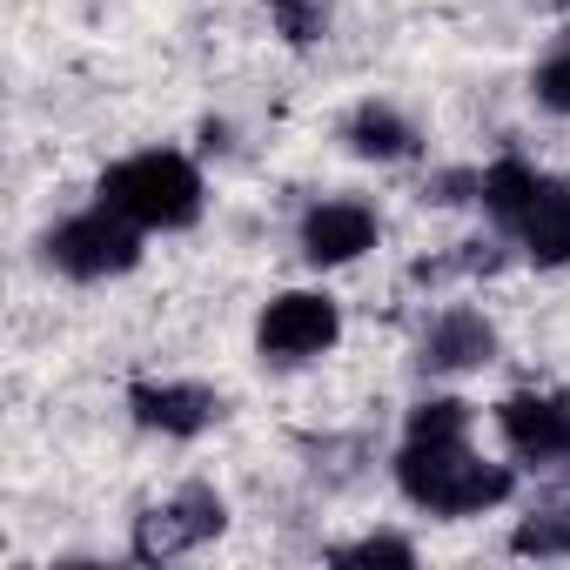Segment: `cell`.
<instances>
[{
  "instance_id": "1",
  "label": "cell",
  "mask_w": 570,
  "mask_h": 570,
  "mask_svg": "<svg viewBox=\"0 0 570 570\" xmlns=\"http://www.w3.org/2000/svg\"><path fill=\"white\" fill-rule=\"evenodd\" d=\"M396 483L416 510L430 517H490L497 503H510V470L476 456L470 436H403L396 450Z\"/></svg>"
},
{
  "instance_id": "2",
  "label": "cell",
  "mask_w": 570,
  "mask_h": 570,
  "mask_svg": "<svg viewBox=\"0 0 570 570\" xmlns=\"http://www.w3.org/2000/svg\"><path fill=\"white\" fill-rule=\"evenodd\" d=\"M101 208L128 215L135 228H188L202 215V168L175 148H148V155H128L101 175L95 188Z\"/></svg>"
},
{
  "instance_id": "3",
  "label": "cell",
  "mask_w": 570,
  "mask_h": 570,
  "mask_svg": "<svg viewBox=\"0 0 570 570\" xmlns=\"http://www.w3.org/2000/svg\"><path fill=\"white\" fill-rule=\"evenodd\" d=\"M48 262L75 282H108V275H128L141 262V228L115 208H88V215H68L61 228H48Z\"/></svg>"
},
{
  "instance_id": "4",
  "label": "cell",
  "mask_w": 570,
  "mask_h": 570,
  "mask_svg": "<svg viewBox=\"0 0 570 570\" xmlns=\"http://www.w3.org/2000/svg\"><path fill=\"white\" fill-rule=\"evenodd\" d=\"M343 336V309L323 296V289H289V296H275L255 323V343L268 363H316L323 350H336Z\"/></svg>"
},
{
  "instance_id": "5",
  "label": "cell",
  "mask_w": 570,
  "mask_h": 570,
  "mask_svg": "<svg viewBox=\"0 0 570 570\" xmlns=\"http://www.w3.org/2000/svg\"><path fill=\"white\" fill-rule=\"evenodd\" d=\"M222 523H228L222 497H215L208 483H195V490L168 497L155 517H141V530H135V550H141V557H181V550H195V543L222 537Z\"/></svg>"
},
{
  "instance_id": "6",
  "label": "cell",
  "mask_w": 570,
  "mask_h": 570,
  "mask_svg": "<svg viewBox=\"0 0 570 570\" xmlns=\"http://www.w3.org/2000/svg\"><path fill=\"white\" fill-rule=\"evenodd\" d=\"M497 430L510 443V456L523 463H563L570 456V403L563 396H503L497 403Z\"/></svg>"
},
{
  "instance_id": "7",
  "label": "cell",
  "mask_w": 570,
  "mask_h": 570,
  "mask_svg": "<svg viewBox=\"0 0 570 570\" xmlns=\"http://www.w3.org/2000/svg\"><path fill=\"white\" fill-rule=\"evenodd\" d=\"M376 235H383V228H376V208H370V202H350V195L316 202V208L303 215V255H309L316 268H343V262L370 255Z\"/></svg>"
},
{
  "instance_id": "8",
  "label": "cell",
  "mask_w": 570,
  "mask_h": 570,
  "mask_svg": "<svg viewBox=\"0 0 570 570\" xmlns=\"http://www.w3.org/2000/svg\"><path fill=\"white\" fill-rule=\"evenodd\" d=\"M490 356H497V330L483 309H443L416 343V363L430 376H463V370H483Z\"/></svg>"
},
{
  "instance_id": "9",
  "label": "cell",
  "mask_w": 570,
  "mask_h": 570,
  "mask_svg": "<svg viewBox=\"0 0 570 570\" xmlns=\"http://www.w3.org/2000/svg\"><path fill=\"white\" fill-rule=\"evenodd\" d=\"M128 410H135L141 430H161V436H202L222 416V403L202 383H135Z\"/></svg>"
},
{
  "instance_id": "10",
  "label": "cell",
  "mask_w": 570,
  "mask_h": 570,
  "mask_svg": "<svg viewBox=\"0 0 570 570\" xmlns=\"http://www.w3.org/2000/svg\"><path fill=\"white\" fill-rule=\"evenodd\" d=\"M510 235H517V248H523L537 268H563V262H570V181L543 175Z\"/></svg>"
},
{
  "instance_id": "11",
  "label": "cell",
  "mask_w": 570,
  "mask_h": 570,
  "mask_svg": "<svg viewBox=\"0 0 570 570\" xmlns=\"http://www.w3.org/2000/svg\"><path fill=\"white\" fill-rule=\"evenodd\" d=\"M343 141H350V155H356V161H403V155L416 148V128H410L390 101H363V108L350 115Z\"/></svg>"
},
{
  "instance_id": "12",
  "label": "cell",
  "mask_w": 570,
  "mask_h": 570,
  "mask_svg": "<svg viewBox=\"0 0 570 570\" xmlns=\"http://www.w3.org/2000/svg\"><path fill=\"white\" fill-rule=\"evenodd\" d=\"M537 181H543V168H530V161H517V155H510V161H497V168H483V175H476V202H483V208H490V222L510 235V228H517V215L530 208Z\"/></svg>"
},
{
  "instance_id": "13",
  "label": "cell",
  "mask_w": 570,
  "mask_h": 570,
  "mask_svg": "<svg viewBox=\"0 0 570 570\" xmlns=\"http://www.w3.org/2000/svg\"><path fill=\"white\" fill-rule=\"evenodd\" d=\"M410 436H470V403L463 396H430L410 410Z\"/></svg>"
},
{
  "instance_id": "14",
  "label": "cell",
  "mask_w": 570,
  "mask_h": 570,
  "mask_svg": "<svg viewBox=\"0 0 570 570\" xmlns=\"http://www.w3.org/2000/svg\"><path fill=\"white\" fill-rule=\"evenodd\" d=\"M336 563H416V543L410 537H356L336 550Z\"/></svg>"
},
{
  "instance_id": "15",
  "label": "cell",
  "mask_w": 570,
  "mask_h": 570,
  "mask_svg": "<svg viewBox=\"0 0 570 570\" xmlns=\"http://www.w3.org/2000/svg\"><path fill=\"white\" fill-rule=\"evenodd\" d=\"M537 101H543L550 115H570V41L537 68Z\"/></svg>"
},
{
  "instance_id": "16",
  "label": "cell",
  "mask_w": 570,
  "mask_h": 570,
  "mask_svg": "<svg viewBox=\"0 0 570 570\" xmlns=\"http://www.w3.org/2000/svg\"><path fill=\"white\" fill-rule=\"evenodd\" d=\"M323 0H275V21H282V35L289 41H316L323 35Z\"/></svg>"
},
{
  "instance_id": "17",
  "label": "cell",
  "mask_w": 570,
  "mask_h": 570,
  "mask_svg": "<svg viewBox=\"0 0 570 570\" xmlns=\"http://www.w3.org/2000/svg\"><path fill=\"white\" fill-rule=\"evenodd\" d=\"M557 537H563V550H570V503L557 510Z\"/></svg>"
}]
</instances>
